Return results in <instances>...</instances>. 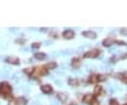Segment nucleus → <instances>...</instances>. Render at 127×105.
<instances>
[{
  "mask_svg": "<svg viewBox=\"0 0 127 105\" xmlns=\"http://www.w3.org/2000/svg\"><path fill=\"white\" fill-rule=\"evenodd\" d=\"M55 67H57V64H55L54 62H51V63H48V64H47V68H48V69H54Z\"/></svg>",
  "mask_w": 127,
  "mask_h": 105,
  "instance_id": "17",
  "label": "nucleus"
},
{
  "mask_svg": "<svg viewBox=\"0 0 127 105\" xmlns=\"http://www.w3.org/2000/svg\"><path fill=\"white\" fill-rule=\"evenodd\" d=\"M62 36H64V39L71 40L74 38V32L71 30V29H67V30H65V32L62 33Z\"/></svg>",
  "mask_w": 127,
  "mask_h": 105,
  "instance_id": "4",
  "label": "nucleus"
},
{
  "mask_svg": "<svg viewBox=\"0 0 127 105\" xmlns=\"http://www.w3.org/2000/svg\"><path fill=\"white\" fill-rule=\"evenodd\" d=\"M6 62L7 63H11V64H18L19 63V59L18 57H7L6 59Z\"/></svg>",
  "mask_w": 127,
  "mask_h": 105,
  "instance_id": "8",
  "label": "nucleus"
},
{
  "mask_svg": "<svg viewBox=\"0 0 127 105\" xmlns=\"http://www.w3.org/2000/svg\"><path fill=\"white\" fill-rule=\"evenodd\" d=\"M72 67H74V68H78V67H80V59H73V61H72Z\"/></svg>",
  "mask_w": 127,
  "mask_h": 105,
  "instance_id": "13",
  "label": "nucleus"
},
{
  "mask_svg": "<svg viewBox=\"0 0 127 105\" xmlns=\"http://www.w3.org/2000/svg\"><path fill=\"white\" fill-rule=\"evenodd\" d=\"M10 105H17V102L15 100H11L10 102Z\"/></svg>",
  "mask_w": 127,
  "mask_h": 105,
  "instance_id": "26",
  "label": "nucleus"
},
{
  "mask_svg": "<svg viewBox=\"0 0 127 105\" xmlns=\"http://www.w3.org/2000/svg\"><path fill=\"white\" fill-rule=\"evenodd\" d=\"M40 47V43H33L32 45V48H34V49H37V48H39Z\"/></svg>",
  "mask_w": 127,
  "mask_h": 105,
  "instance_id": "22",
  "label": "nucleus"
},
{
  "mask_svg": "<svg viewBox=\"0 0 127 105\" xmlns=\"http://www.w3.org/2000/svg\"><path fill=\"white\" fill-rule=\"evenodd\" d=\"M97 81H98V76L97 75H91L89 76V82L91 83H95Z\"/></svg>",
  "mask_w": 127,
  "mask_h": 105,
  "instance_id": "15",
  "label": "nucleus"
},
{
  "mask_svg": "<svg viewBox=\"0 0 127 105\" xmlns=\"http://www.w3.org/2000/svg\"><path fill=\"white\" fill-rule=\"evenodd\" d=\"M92 100H93V96H92V93H87V95H85V97L82 98V102L86 103V104H88V103L91 104Z\"/></svg>",
  "mask_w": 127,
  "mask_h": 105,
  "instance_id": "7",
  "label": "nucleus"
},
{
  "mask_svg": "<svg viewBox=\"0 0 127 105\" xmlns=\"http://www.w3.org/2000/svg\"><path fill=\"white\" fill-rule=\"evenodd\" d=\"M47 74V69L45 67H38V68H35L32 72V77H40V76H45Z\"/></svg>",
  "mask_w": 127,
  "mask_h": 105,
  "instance_id": "2",
  "label": "nucleus"
},
{
  "mask_svg": "<svg viewBox=\"0 0 127 105\" xmlns=\"http://www.w3.org/2000/svg\"><path fill=\"white\" fill-rule=\"evenodd\" d=\"M117 43L118 45H125V42H122V41H117Z\"/></svg>",
  "mask_w": 127,
  "mask_h": 105,
  "instance_id": "27",
  "label": "nucleus"
},
{
  "mask_svg": "<svg viewBox=\"0 0 127 105\" xmlns=\"http://www.w3.org/2000/svg\"><path fill=\"white\" fill-rule=\"evenodd\" d=\"M100 91H101V85H98L95 88V90H94V95H98Z\"/></svg>",
  "mask_w": 127,
  "mask_h": 105,
  "instance_id": "19",
  "label": "nucleus"
},
{
  "mask_svg": "<svg viewBox=\"0 0 127 105\" xmlns=\"http://www.w3.org/2000/svg\"><path fill=\"white\" fill-rule=\"evenodd\" d=\"M11 91H12V88H11V85H10L7 82H2V83L0 84V93H1L5 98H7V97L11 95Z\"/></svg>",
  "mask_w": 127,
  "mask_h": 105,
  "instance_id": "1",
  "label": "nucleus"
},
{
  "mask_svg": "<svg viewBox=\"0 0 127 105\" xmlns=\"http://www.w3.org/2000/svg\"><path fill=\"white\" fill-rule=\"evenodd\" d=\"M58 98H59V100H61V102H66L67 95L64 93V92H59V93H58Z\"/></svg>",
  "mask_w": 127,
  "mask_h": 105,
  "instance_id": "12",
  "label": "nucleus"
},
{
  "mask_svg": "<svg viewBox=\"0 0 127 105\" xmlns=\"http://www.w3.org/2000/svg\"><path fill=\"white\" fill-rule=\"evenodd\" d=\"M119 59H120V57H118V56H113V59L111 60V61H112V62H117Z\"/></svg>",
  "mask_w": 127,
  "mask_h": 105,
  "instance_id": "24",
  "label": "nucleus"
},
{
  "mask_svg": "<svg viewBox=\"0 0 127 105\" xmlns=\"http://www.w3.org/2000/svg\"><path fill=\"white\" fill-rule=\"evenodd\" d=\"M114 42H115V41H114L113 39H106L105 41H104V43H102V45H104L105 47H111Z\"/></svg>",
  "mask_w": 127,
  "mask_h": 105,
  "instance_id": "11",
  "label": "nucleus"
},
{
  "mask_svg": "<svg viewBox=\"0 0 127 105\" xmlns=\"http://www.w3.org/2000/svg\"><path fill=\"white\" fill-rule=\"evenodd\" d=\"M99 54H100L99 49H92V50H89V52H87L85 54V57L86 59H94V57L99 56Z\"/></svg>",
  "mask_w": 127,
  "mask_h": 105,
  "instance_id": "3",
  "label": "nucleus"
},
{
  "mask_svg": "<svg viewBox=\"0 0 127 105\" xmlns=\"http://www.w3.org/2000/svg\"><path fill=\"white\" fill-rule=\"evenodd\" d=\"M107 79V75H100L98 76V81H106Z\"/></svg>",
  "mask_w": 127,
  "mask_h": 105,
  "instance_id": "18",
  "label": "nucleus"
},
{
  "mask_svg": "<svg viewBox=\"0 0 127 105\" xmlns=\"http://www.w3.org/2000/svg\"><path fill=\"white\" fill-rule=\"evenodd\" d=\"M125 105H127V104H125Z\"/></svg>",
  "mask_w": 127,
  "mask_h": 105,
  "instance_id": "28",
  "label": "nucleus"
},
{
  "mask_svg": "<svg viewBox=\"0 0 127 105\" xmlns=\"http://www.w3.org/2000/svg\"><path fill=\"white\" fill-rule=\"evenodd\" d=\"M120 33L122 34V35H127V30L126 29H120Z\"/></svg>",
  "mask_w": 127,
  "mask_h": 105,
  "instance_id": "25",
  "label": "nucleus"
},
{
  "mask_svg": "<svg viewBox=\"0 0 127 105\" xmlns=\"http://www.w3.org/2000/svg\"><path fill=\"white\" fill-rule=\"evenodd\" d=\"M91 105H100V104H99V102H98L97 99H93L92 103H91Z\"/></svg>",
  "mask_w": 127,
  "mask_h": 105,
  "instance_id": "21",
  "label": "nucleus"
},
{
  "mask_svg": "<svg viewBox=\"0 0 127 105\" xmlns=\"http://www.w3.org/2000/svg\"><path fill=\"white\" fill-rule=\"evenodd\" d=\"M41 91L44 92V93H51V92L53 91V89H52L51 85L45 84V85H41Z\"/></svg>",
  "mask_w": 127,
  "mask_h": 105,
  "instance_id": "6",
  "label": "nucleus"
},
{
  "mask_svg": "<svg viewBox=\"0 0 127 105\" xmlns=\"http://www.w3.org/2000/svg\"><path fill=\"white\" fill-rule=\"evenodd\" d=\"M109 105H119V103H118L117 99H111L109 100Z\"/></svg>",
  "mask_w": 127,
  "mask_h": 105,
  "instance_id": "20",
  "label": "nucleus"
},
{
  "mask_svg": "<svg viewBox=\"0 0 127 105\" xmlns=\"http://www.w3.org/2000/svg\"><path fill=\"white\" fill-rule=\"evenodd\" d=\"M34 57H35V59L37 60H45L47 57V55L46 54H44V52H37V54H35V55H34Z\"/></svg>",
  "mask_w": 127,
  "mask_h": 105,
  "instance_id": "10",
  "label": "nucleus"
},
{
  "mask_svg": "<svg viewBox=\"0 0 127 105\" xmlns=\"http://www.w3.org/2000/svg\"><path fill=\"white\" fill-rule=\"evenodd\" d=\"M121 79H122L125 83H127V75H122V76H121Z\"/></svg>",
  "mask_w": 127,
  "mask_h": 105,
  "instance_id": "23",
  "label": "nucleus"
},
{
  "mask_svg": "<svg viewBox=\"0 0 127 105\" xmlns=\"http://www.w3.org/2000/svg\"><path fill=\"white\" fill-rule=\"evenodd\" d=\"M33 70H34V68H33V67H29V68H27V69H25V70H24V72H25V74H28V75H32V72H33Z\"/></svg>",
  "mask_w": 127,
  "mask_h": 105,
  "instance_id": "16",
  "label": "nucleus"
},
{
  "mask_svg": "<svg viewBox=\"0 0 127 105\" xmlns=\"http://www.w3.org/2000/svg\"><path fill=\"white\" fill-rule=\"evenodd\" d=\"M68 83H69V85L75 86V85H78V84L80 83V81H78V79H69V81H68Z\"/></svg>",
  "mask_w": 127,
  "mask_h": 105,
  "instance_id": "14",
  "label": "nucleus"
},
{
  "mask_svg": "<svg viewBox=\"0 0 127 105\" xmlns=\"http://www.w3.org/2000/svg\"><path fill=\"white\" fill-rule=\"evenodd\" d=\"M15 102H17V104L19 105H26L27 104V99L25 97H19V98L15 99Z\"/></svg>",
  "mask_w": 127,
  "mask_h": 105,
  "instance_id": "9",
  "label": "nucleus"
},
{
  "mask_svg": "<svg viewBox=\"0 0 127 105\" xmlns=\"http://www.w3.org/2000/svg\"><path fill=\"white\" fill-rule=\"evenodd\" d=\"M82 35L86 38V39H95L97 38V34L94 33V32H92V30H87V32H84L82 33Z\"/></svg>",
  "mask_w": 127,
  "mask_h": 105,
  "instance_id": "5",
  "label": "nucleus"
}]
</instances>
